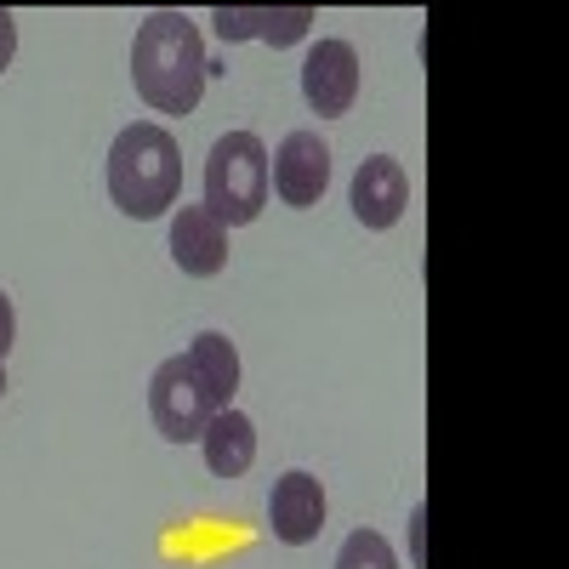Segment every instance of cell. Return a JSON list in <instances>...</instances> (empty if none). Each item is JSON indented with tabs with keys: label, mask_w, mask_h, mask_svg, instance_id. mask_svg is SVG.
Listing matches in <instances>:
<instances>
[{
	"label": "cell",
	"mask_w": 569,
	"mask_h": 569,
	"mask_svg": "<svg viewBox=\"0 0 569 569\" xmlns=\"http://www.w3.org/2000/svg\"><path fill=\"white\" fill-rule=\"evenodd\" d=\"M200 445H206V467L217 472V479H240V472L257 461V427H251L246 410L228 405V410H217V416L206 421Z\"/></svg>",
	"instance_id": "11"
},
{
	"label": "cell",
	"mask_w": 569,
	"mask_h": 569,
	"mask_svg": "<svg viewBox=\"0 0 569 569\" xmlns=\"http://www.w3.org/2000/svg\"><path fill=\"white\" fill-rule=\"evenodd\" d=\"M206 40L188 12H149L131 40V86L154 114H194L206 91Z\"/></svg>",
	"instance_id": "1"
},
{
	"label": "cell",
	"mask_w": 569,
	"mask_h": 569,
	"mask_svg": "<svg viewBox=\"0 0 569 569\" xmlns=\"http://www.w3.org/2000/svg\"><path fill=\"white\" fill-rule=\"evenodd\" d=\"M348 200H353V217L365 228H393L405 217V206H410V177H405V166L393 154H370L353 171Z\"/></svg>",
	"instance_id": "7"
},
{
	"label": "cell",
	"mask_w": 569,
	"mask_h": 569,
	"mask_svg": "<svg viewBox=\"0 0 569 569\" xmlns=\"http://www.w3.org/2000/svg\"><path fill=\"white\" fill-rule=\"evenodd\" d=\"M268 182H273V194L284 206H319L325 200V188H330V149H325V137L319 131H291L279 142V154L268 166Z\"/></svg>",
	"instance_id": "5"
},
{
	"label": "cell",
	"mask_w": 569,
	"mask_h": 569,
	"mask_svg": "<svg viewBox=\"0 0 569 569\" xmlns=\"http://www.w3.org/2000/svg\"><path fill=\"white\" fill-rule=\"evenodd\" d=\"M0 393H7V365H0Z\"/></svg>",
	"instance_id": "16"
},
{
	"label": "cell",
	"mask_w": 569,
	"mask_h": 569,
	"mask_svg": "<svg viewBox=\"0 0 569 569\" xmlns=\"http://www.w3.org/2000/svg\"><path fill=\"white\" fill-rule=\"evenodd\" d=\"M12 337H18V319H12V297L0 291V365H7V353H12Z\"/></svg>",
	"instance_id": "15"
},
{
	"label": "cell",
	"mask_w": 569,
	"mask_h": 569,
	"mask_svg": "<svg viewBox=\"0 0 569 569\" xmlns=\"http://www.w3.org/2000/svg\"><path fill=\"white\" fill-rule=\"evenodd\" d=\"M268 149L262 137L251 131H228L211 142V160H206V211L222 228H246L262 217L268 206Z\"/></svg>",
	"instance_id": "3"
},
{
	"label": "cell",
	"mask_w": 569,
	"mask_h": 569,
	"mask_svg": "<svg viewBox=\"0 0 569 569\" xmlns=\"http://www.w3.org/2000/svg\"><path fill=\"white\" fill-rule=\"evenodd\" d=\"M302 98L325 120H337V114L353 109V98H359V52L348 40H319L308 52V63H302Z\"/></svg>",
	"instance_id": "6"
},
{
	"label": "cell",
	"mask_w": 569,
	"mask_h": 569,
	"mask_svg": "<svg viewBox=\"0 0 569 569\" xmlns=\"http://www.w3.org/2000/svg\"><path fill=\"white\" fill-rule=\"evenodd\" d=\"M171 262L194 279H211L228 268V228L206 206H182L171 217Z\"/></svg>",
	"instance_id": "9"
},
{
	"label": "cell",
	"mask_w": 569,
	"mask_h": 569,
	"mask_svg": "<svg viewBox=\"0 0 569 569\" xmlns=\"http://www.w3.org/2000/svg\"><path fill=\"white\" fill-rule=\"evenodd\" d=\"M222 40H268V46H297L313 29V7H217L211 12Z\"/></svg>",
	"instance_id": "10"
},
{
	"label": "cell",
	"mask_w": 569,
	"mask_h": 569,
	"mask_svg": "<svg viewBox=\"0 0 569 569\" xmlns=\"http://www.w3.org/2000/svg\"><path fill=\"white\" fill-rule=\"evenodd\" d=\"M268 525H273V541L308 547L325 530V485L302 467L284 472V479L273 485V501H268Z\"/></svg>",
	"instance_id": "8"
},
{
	"label": "cell",
	"mask_w": 569,
	"mask_h": 569,
	"mask_svg": "<svg viewBox=\"0 0 569 569\" xmlns=\"http://www.w3.org/2000/svg\"><path fill=\"white\" fill-rule=\"evenodd\" d=\"M188 370H194V382L206 388L211 410H228L233 393H240V353H233V342L222 337V330H200L194 348L182 353Z\"/></svg>",
	"instance_id": "12"
},
{
	"label": "cell",
	"mask_w": 569,
	"mask_h": 569,
	"mask_svg": "<svg viewBox=\"0 0 569 569\" xmlns=\"http://www.w3.org/2000/svg\"><path fill=\"white\" fill-rule=\"evenodd\" d=\"M12 52H18V18L0 7V74L12 69Z\"/></svg>",
	"instance_id": "14"
},
{
	"label": "cell",
	"mask_w": 569,
	"mask_h": 569,
	"mask_svg": "<svg viewBox=\"0 0 569 569\" xmlns=\"http://www.w3.org/2000/svg\"><path fill=\"white\" fill-rule=\"evenodd\" d=\"M337 569H399V558L376 530H353L337 552Z\"/></svg>",
	"instance_id": "13"
},
{
	"label": "cell",
	"mask_w": 569,
	"mask_h": 569,
	"mask_svg": "<svg viewBox=\"0 0 569 569\" xmlns=\"http://www.w3.org/2000/svg\"><path fill=\"white\" fill-rule=\"evenodd\" d=\"M149 416H154V427H160V439H171V445H194V439L206 433V421L217 416L182 353L166 359V365L149 376Z\"/></svg>",
	"instance_id": "4"
},
{
	"label": "cell",
	"mask_w": 569,
	"mask_h": 569,
	"mask_svg": "<svg viewBox=\"0 0 569 569\" xmlns=\"http://www.w3.org/2000/svg\"><path fill=\"white\" fill-rule=\"evenodd\" d=\"M177 188H182V149L177 137L154 120H137L114 137L109 149V200L137 217V222H154L177 206Z\"/></svg>",
	"instance_id": "2"
}]
</instances>
